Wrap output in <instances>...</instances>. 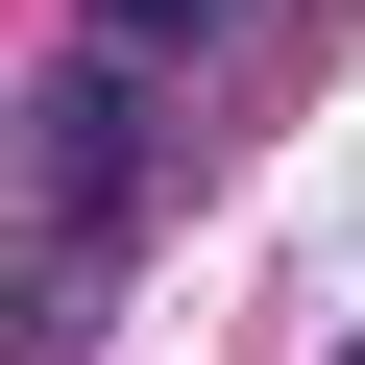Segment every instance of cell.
<instances>
[{"mask_svg":"<svg viewBox=\"0 0 365 365\" xmlns=\"http://www.w3.org/2000/svg\"><path fill=\"white\" fill-rule=\"evenodd\" d=\"M98 25H122V49H170V25H195V0H98Z\"/></svg>","mask_w":365,"mask_h":365,"instance_id":"1","label":"cell"}]
</instances>
